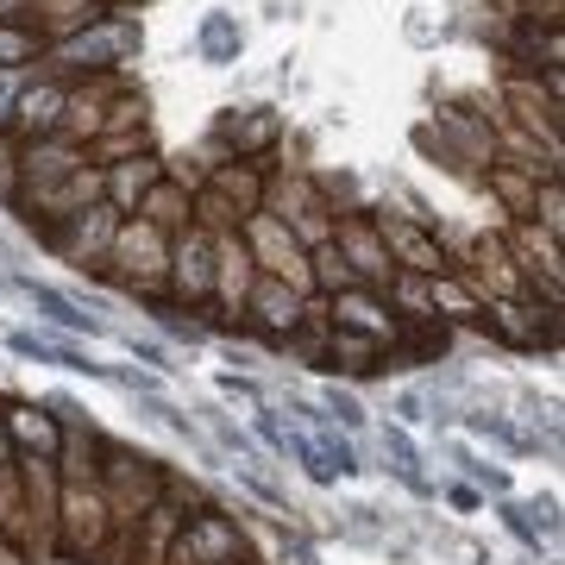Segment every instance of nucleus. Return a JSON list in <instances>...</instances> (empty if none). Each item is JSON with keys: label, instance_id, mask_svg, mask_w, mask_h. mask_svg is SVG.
Wrapping results in <instances>:
<instances>
[{"label": "nucleus", "instance_id": "1", "mask_svg": "<svg viewBox=\"0 0 565 565\" xmlns=\"http://www.w3.org/2000/svg\"><path fill=\"white\" fill-rule=\"evenodd\" d=\"M139 20L132 13H102V20H88L82 32H70V39L44 44V76H63V82H95V76H120L126 63L139 57Z\"/></svg>", "mask_w": 565, "mask_h": 565}, {"label": "nucleus", "instance_id": "2", "mask_svg": "<svg viewBox=\"0 0 565 565\" xmlns=\"http://www.w3.org/2000/svg\"><path fill=\"white\" fill-rule=\"evenodd\" d=\"M102 277L126 296H139V302H170V233H158L151 221H120L114 226V245H107V264Z\"/></svg>", "mask_w": 565, "mask_h": 565}, {"label": "nucleus", "instance_id": "3", "mask_svg": "<svg viewBox=\"0 0 565 565\" xmlns=\"http://www.w3.org/2000/svg\"><path fill=\"white\" fill-rule=\"evenodd\" d=\"M107 541H114V515H107L102 484H63L57 478V553L70 559H107Z\"/></svg>", "mask_w": 565, "mask_h": 565}, {"label": "nucleus", "instance_id": "4", "mask_svg": "<svg viewBox=\"0 0 565 565\" xmlns=\"http://www.w3.org/2000/svg\"><path fill=\"white\" fill-rule=\"evenodd\" d=\"M252 559V541L245 527L226 515V509H195L177 522V541L163 553V565H245Z\"/></svg>", "mask_w": 565, "mask_h": 565}, {"label": "nucleus", "instance_id": "5", "mask_svg": "<svg viewBox=\"0 0 565 565\" xmlns=\"http://www.w3.org/2000/svg\"><path fill=\"white\" fill-rule=\"evenodd\" d=\"M264 214H270L277 226H289L296 245H308V252L333 239V202L321 195V182H315V177H282V170H270Z\"/></svg>", "mask_w": 565, "mask_h": 565}, {"label": "nucleus", "instance_id": "6", "mask_svg": "<svg viewBox=\"0 0 565 565\" xmlns=\"http://www.w3.org/2000/svg\"><path fill=\"white\" fill-rule=\"evenodd\" d=\"M239 245L252 252L258 277H277V282H289L296 296H315V277H308V245H296V233H289V226H277L264 207H258V214H245Z\"/></svg>", "mask_w": 565, "mask_h": 565}, {"label": "nucleus", "instance_id": "7", "mask_svg": "<svg viewBox=\"0 0 565 565\" xmlns=\"http://www.w3.org/2000/svg\"><path fill=\"white\" fill-rule=\"evenodd\" d=\"M114 226H120V214H114L107 202H95V207H82V214H70V221L44 226L39 239H44V252H57L70 270H88V277H102L107 245H114Z\"/></svg>", "mask_w": 565, "mask_h": 565}, {"label": "nucleus", "instance_id": "8", "mask_svg": "<svg viewBox=\"0 0 565 565\" xmlns=\"http://www.w3.org/2000/svg\"><path fill=\"white\" fill-rule=\"evenodd\" d=\"M497 345L509 352H541V345H559V308L553 302H515V296H490L484 315H478Z\"/></svg>", "mask_w": 565, "mask_h": 565}, {"label": "nucleus", "instance_id": "9", "mask_svg": "<svg viewBox=\"0 0 565 565\" xmlns=\"http://www.w3.org/2000/svg\"><path fill=\"white\" fill-rule=\"evenodd\" d=\"M170 308L207 315L214 308V233L182 226L170 239Z\"/></svg>", "mask_w": 565, "mask_h": 565}, {"label": "nucleus", "instance_id": "10", "mask_svg": "<svg viewBox=\"0 0 565 565\" xmlns=\"http://www.w3.org/2000/svg\"><path fill=\"white\" fill-rule=\"evenodd\" d=\"M333 252L345 258L352 282H364V289H384V282L396 277V264H390L384 239H377V221H371L364 207H340V214H333Z\"/></svg>", "mask_w": 565, "mask_h": 565}, {"label": "nucleus", "instance_id": "11", "mask_svg": "<svg viewBox=\"0 0 565 565\" xmlns=\"http://www.w3.org/2000/svg\"><path fill=\"white\" fill-rule=\"evenodd\" d=\"M321 315H327V327H340V333H359V340H371V345H396V340H403V321L390 315L384 289H364V282L321 296Z\"/></svg>", "mask_w": 565, "mask_h": 565}, {"label": "nucleus", "instance_id": "12", "mask_svg": "<svg viewBox=\"0 0 565 565\" xmlns=\"http://www.w3.org/2000/svg\"><path fill=\"white\" fill-rule=\"evenodd\" d=\"M377 221V239H384L390 264L403 270V277H446L452 270V252L440 245V233L422 221H403V214H371Z\"/></svg>", "mask_w": 565, "mask_h": 565}, {"label": "nucleus", "instance_id": "13", "mask_svg": "<svg viewBox=\"0 0 565 565\" xmlns=\"http://www.w3.org/2000/svg\"><path fill=\"white\" fill-rule=\"evenodd\" d=\"M302 315H308V296H296V289L277 282V277H258V282H252V296H245V308H239V321L252 327L258 340H270V345L296 340Z\"/></svg>", "mask_w": 565, "mask_h": 565}, {"label": "nucleus", "instance_id": "14", "mask_svg": "<svg viewBox=\"0 0 565 565\" xmlns=\"http://www.w3.org/2000/svg\"><path fill=\"white\" fill-rule=\"evenodd\" d=\"M63 107H70V82L32 70L20 107H13V132H7V139L25 145V139H51V132H63Z\"/></svg>", "mask_w": 565, "mask_h": 565}, {"label": "nucleus", "instance_id": "15", "mask_svg": "<svg viewBox=\"0 0 565 565\" xmlns=\"http://www.w3.org/2000/svg\"><path fill=\"white\" fill-rule=\"evenodd\" d=\"M158 182H163V158H158V151H132V158L102 163V202L114 207L120 221H132L139 202L158 189Z\"/></svg>", "mask_w": 565, "mask_h": 565}, {"label": "nucleus", "instance_id": "16", "mask_svg": "<svg viewBox=\"0 0 565 565\" xmlns=\"http://www.w3.org/2000/svg\"><path fill=\"white\" fill-rule=\"evenodd\" d=\"M282 145V114H270V107H233V114H221V126H214V151H226V158H270Z\"/></svg>", "mask_w": 565, "mask_h": 565}, {"label": "nucleus", "instance_id": "17", "mask_svg": "<svg viewBox=\"0 0 565 565\" xmlns=\"http://www.w3.org/2000/svg\"><path fill=\"white\" fill-rule=\"evenodd\" d=\"M13 145H20V139H13ZM82 163H88V151L70 145L63 132H51V139H25L20 145V195L51 189V182H63L70 170H82Z\"/></svg>", "mask_w": 565, "mask_h": 565}, {"label": "nucleus", "instance_id": "18", "mask_svg": "<svg viewBox=\"0 0 565 565\" xmlns=\"http://www.w3.org/2000/svg\"><path fill=\"white\" fill-rule=\"evenodd\" d=\"M0 427H7V440H13L20 459H57L63 415H51V408H39V403H7L0 408Z\"/></svg>", "mask_w": 565, "mask_h": 565}, {"label": "nucleus", "instance_id": "19", "mask_svg": "<svg viewBox=\"0 0 565 565\" xmlns=\"http://www.w3.org/2000/svg\"><path fill=\"white\" fill-rule=\"evenodd\" d=\"M427 315H434V321H471V327H478L484 296H478L459 270H446V277H427Z\"/></svg>", "mask_w": 565, "mask_h": 565}, {"label": "nucleus", "instance_id": "20", "mask_svg": "<svg viewBox=\"0 0 565 565\" xmlns=\"http://www.w3.org/2000/svg\"><path fill=\"white\" fill-rule=\"evenodd\" d=\"M534 189H541V177L527 170V163H490V195L503 202L509 221H527V207H534Z\"/></svg>", "mask_w": 565, "mask_h": 565}, {"label": "nucleus", "instance_id": "21", "mask_svg": "<svg viewBox=\"0 0 565 565\" xmlns=\"http://www.w3.org/2000/svg\"><path fill=\"white\" fill-rule=\"evenodd\" d=\"M139 221H151V226H158V233H170V239H177L182 226H189V189H182V182H170V177H163L158 189H151V195H145V202H139Z\"/></svg>", "mask_w": 565, "mask_h": 565}, {"label": "nucleus", "instance_id": "22", "mask_svg": "<svg viewBox=\"0 0 565 565\" xmlns=\"http://www.w3.org/2000/svg\"><path fill=\"white\" fill-rule=\"evenodd\" d=\"M44 32L32 20H0V70H39Z\"/></svg>", "mask_w": 565, "mask_h": 565}, {"label": "nucleus", "instance_id": "23", "mask_svg": "<svg viewBox=\"0 0 565 565\" xmlns=\"http://www.w3.org/2000/svg\"><path fill=\"white\" fill-rule=\"evenodd\" d=\"M25 289H32V302H39L57 327H70V333H102V315H82L76 296H63V289H44V282H25Z\"/></svg>", "mask_w": 565, "mask_h": 565}, {"label": "nucleus", "instance_id": "24", "mask_svg": "<svg viewBox=\"0 0 565 565\" xmlns=\"http://www.w3.org/2000/svg\"><path fill=\"white\" fill-rule=\"evenodd\" d=\"M308 277H315V296H333V289H352V270H345V258L333 252V239L308 252Z\"/></svg>", "mask_w": 565, "mask_h": 565}, {"label": "nucleus", "instance_id": "25", "mask_svg": "<svg viewBox=\"0 0 565 565\" xmlns=\"http://www.w3.org/2000/svg\"><path fill=\"white\" fill-rule=\"evenodd\" d=\"M25 82H32V70H0V139L13 132V107H20Z\"/></svg>", "mask_w": 565, "mask_h": 565}, {"label": "nucleus", "instance_id": "26", "mask_svg": "<svg viewBox=\"0 0 565 565\" xmlns=\"http://www.w3.org/2000/svg\"><path fill=\"white\" fill-rule=\"evenodd\" d=\"M233 44H239V25L226 20V13H214V20L202 25V51L207 57H221V51H233Z\"/></svg>", "mask_w": 565, "mask_h": 565}, {"label": "nucleus", "instance_id": "27", "mask_svg": "<svg viewBox=\"0 0 565 565\" xmlns=\"http://www.w3.org/2000/svg\"><path fill=\"white\" fill-rule=\"evenodd\" d=\"M515 20H527V25H559V20H565V0H515Z\"/></svg>", "mask_w": 565, "mask_h": 565}, {"label": "nucleus", "instance_id": "28", "mask_svg": "<svg viewBox=\"0 0 565 565\" xmlns=\"http://www.w3.org/2000/svg\"><path fill=\"white\" fill-rule=\"evenodd\" d=\"M327 415H340L345 427H359V422H364V408L352 403V396H340V390H333V396H327Z\"/></svg>", "mask_w": 565, "mask_h": 565}]
</instances>
